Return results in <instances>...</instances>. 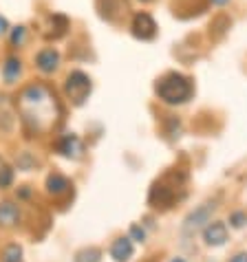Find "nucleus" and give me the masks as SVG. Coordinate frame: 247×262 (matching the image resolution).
<instances>
[{"mask_svg": "<svg viewBox=\"0 0 247 262\" xmlns=\"http://www.w3.org/2000/svg\"><path fill=\"white\" fill-rule=\"evenodd\" d=\"M18 111L23 123L35 135L49 133L62 117L60 101L47 84H29L18 97Z\"/></svg>", "mask_w": 247, "mask_h": 262, "instance_id": "1", "label": "nucleus"}, {"mask_svg": "<svg viewBox=\"0 0 247 262\" xmlns=\"http://www.w3.org/2000/svg\"><path fill=\"white\" fill-rule=\"evenodd\" d=\"M157 95L166 104H186L192 97V82L181 73H168L155 86Z\"/></svg>", "mask_w": 247, "mask_h": 262, "instance_id": "2", "label": "nucleus"}, {"mask_svg": "<svg viewBox=\"0 0 247 262\" xmlns=\"http://www.w3.org/2000/svg\"><path fill=\"white\" fill-rule=\"evenodd\" d=\"M93 91V82L91 77L86 75L82 71H73L69 73L67 82H64V93H67V97L71 99V104L73 106H82L86 99H89Z\"/></svg>", "mask_w": 247, "mask_h": 262, "instance_id": "3", "label": "nucleus"}, {"mask_svg": "<svg viewBox=\"0 0 247 262\" xmlns=\"http://www.w3.org/2000/svg\"><path fill=\"white\" fill-rule=\"evenodd\" d=\"M216 209V203L214 201H208V203H203V205L199 209H194V212L186 218V223H183V231L188 236H192V234H197L199 229H203L205 225L210 223V216H212V212Z\"/></svg>", "mask_w": 247, "mask_h": 262, "instance_id": "4", "label": "nucleus"}, {"mask_svg": "<svg viewBox=\"0 0 247 262\" xmlns=\"http://www.w3.org/2000/svg\"><path fill=\"white\" fill-rule=\"evenodd\" d=\"M130 31L137 40H152L157 35V23L155 18L146 11H139L133 16V23H130Z\"/></svg>", "mask_w": 247, "mask_h": 262, "instance_id": "5", "label": "nucleus"}, {"mask_svg": "<svg viewBox=\"0 0 247 262\" xmlns=\"http://www.w3.org/2000/svg\"><path fill=\"white\" fill-rule=\"evenodd\" d=\"M57 152L67 159H79L84 155V141L77 135H64L57 141Z\"/></svg>", "mask_w": 247, "mask_h": 262, "instance_id": "6", "label": "nucleus"}, {"mask_svg": "<svg viewBox=\"0 0 247 262\" xmlns=\"http://www.w3.org/2000/svg\"><path fill=\"white\" fill-rule=\"evenodd\" d=\"M203 240L210 247H221L228 243V227L225 223H208L203 227Z\"/></svg>", "mask_w": 247, "mask_h": 262, "instance_id": "7", "label": "nucleus"}, {"mask_svg": "<svg viewBox=\"0 0 247 262\" xmlns=\"http://www.w3.org/2000/svg\"><path fill=\"white\" fill-rule=\"evenodd\" d=\"M35 67L42 73H53L60 67V53L55 49H42L38 55H35Z\"/></svg>", "mask_w": 247, "mask_h": 262, "instance_id": "8", "label": "nucleus"}, {"mask_svg": "<svg viewBox=\"0 0 247 262\" xmlns=\"http://www.w3.org/2000/svg\"><path fill=\"white\" fill-rule=\"evenodd\" d=\"M133 238H126V236H121L117 238L113 243L111 247V256L115 262H128L130 258H133Z\"/></svg>", "mask_w": 247, "mask_h": 262, "instance_id": "9", "label": "nucleus"}, {"mask_svg": "<svg viewBox=\"0 0 247 262\" xmlns=\"http://www.w3.org/2000/svg\"><path fill=\"white\" fill-rule=\"evenodd\" d=\"M123 9H126V0H99L101 18L111 20V23H115L117 16H121V13H126Z\"/></svg>", "mask_w": 247, "mask_h": 262, "instance_id": "10", "label": "nucleus"}, {"mask_svg": "<svg viewBox=\"0 0 247 262\" xmlns=\"http://www.w3.org/2000/svg\"><path fill=\"white\" fill-rule=\"evenodd\" d=\"M67 29H69V18L62 16V13H53V16L49 18V31L45 35L49 40L51 38L57 40V38H62V35L67 33Z\"/></svg>", "mask_w": 247, "mask_h": 262, "instance_id": "11", "label": "nucleus"}, {"mask_svg": "<svg viewBox=\"0 0 247 262\" xmlns=\"http://www.w3.org/2000/svg\"><path fill=\"white\" fill-rule=\"evenodd\" d=\"M13 108L9 104V97L0 95V130H5V133H9L13 128V123H16V117H13Z\"/></svg>", "mask_w": 247, "mask_h": 262, "instance_id": "12", "label": "nucleus"}, {"mask_svg": "<svg viewBox=\"0 0 247 262\" xmlns=\"http://www.w3.org/2000/svg\"><path fill=\"white\" fill-rule=\"evenodd\" d=\"M20 221V209L13 203H0V227H13Z\"/></svg>", "mask_w": 247, "mask_h": 262, "instance_id": "13", "label": "nucleus"}, {"mask_svg": "<svg viewBox=\"0 0 247 262\" xmlns=\"http://www.w3.org/2000/svg\"><path fill=\"white\" fill-rule=\"evenodd\" d=\"M69 179L62 177V174H51V177L47 179V192L53 194V196H60L69 190Z\"/></svg>", "mask_w": 247, "mask_h": 262, "instance_id": "14", "label": "nucleus"}, {"mask_svg": "<svg viewBox=\"0 0 247 262\" xmlns=\"http://www.w3.org/2000/svg\"><path fill=\"white\" fill-rule=\"evenodd\" d=\"M20 71H23V64H20L18 57H7L5 67H3V75L7 79V84H13L20 77Z\"/></svg>", "mask_w": 247, "mask_h": 262, "instance_id": "15", "label": "nucleus"}, {"mask_svg": "<svg viewBox=\"0 0 247 262\" xmlns=\"http://www.w3.org/2000/svg\"><path fill=\"white\" fill-rule=\"evenodd\" d=\"M3 262H23V247L20 245H9L3 251Z\"/></svg>", "mask_w": 247, "mask_h": 262, "instance_id": "16", "label": "nucleus"}, {"mask_svg": "<svg viewBox=\"0 0 247 262\" xmlns=\"http://www.w3.org/2000/svg\"><path fill=\"white\" fill-rule=\"evenodd\" d=\"M99 258H101V251L95 249V247H89V249L77 251L75 262H99Z\"/></svg>", "mask_w": 247, "mask_h": 262, "instance_id": "17", "label": "nucleus"}, {"mask_svg": "<svg viewBox=\"0 0 247 262\" xmlns=\"http://www.w3.org/2000/svg\"><path fill=\"white\" fill-rule=\"evenodd\" d=\"M11 181H13V170L11 167H7L5 163H0V190L9 187Z\"/></svg>", "mask_w": 247, "mask_h": 262, "instance_id": "18", "label": "nucleus"}, {"mask_svg": "<svg viewBox=\"0 0 247 262\" xmlns=\"http://www.w3.org/2000/svg\"><path fill=\"white\" fill-rule=\"evenodd\" d=\"M27 40V29L25 27H16L11 31V47H23Z\"/></svg>", "mask_w": 247, "mask_h": 262, "instance_id": "19", "label": "nucleus"}, {"mask_svg": "<svg viewBox=\"0 0 247 262\" xmlns=\"http://www.w3.org/2000/svg\"><path fill=\"white\" fill-rule=\"evenodd\" d=\"M230 223H232V227L241 229V227H245V223H247V214L245 212H234L230 216Z\"/></svg>", "mask_w": 247, "mask_h": 262, "instance_id": "20", "label": "nucleus"}, {"mask_svg": "<svg viewBox=\"0 0 247 262\" xmlns=\"http://www.w3.org/2000/svg\"><path fill=\"white\" fill-rule=\"evenodd\" d=\"M130 238L137 240V243H143V240H146V231H143V227H139V225H133V227H130Z\"/></svg>", "mask_w": 247, "mask_h": 262, "instance_id": "21", "label": "nucleus"}, {"mask_svg": "<svg viewBox=\"0 0 247 262\" xmlns=\"http://www.w3.org/2000/svg\"><path fill=\"white\" fill-rule=\"evenodd\" d=\"M7 29H9V25H7V20L0 16V35H5V33H7Z\"/></svg>", "mask_w": 247, "mask_h": 262, "instance_id": "22", "label": "nucleus"}, {"mask_svg": "<svg viewBox=\"0 0 247 262\" xmlns=\"http://www.w3.org/2000/svg\"><path fill=\"white\" fill-rule=\"evenodd\" d=\"M230 262H247V253H236V256L232 258Z\"/></svg>", "mask_w": 247, "mask_h": 262, "instance_id": "23", "label": "nucleus"}, {"mask_svg": "<svg viewBox=\"0 0 247 262\" xmlns=\"http://www.w3.org/2000/svg\"><path fill=\"white\" fill-rule=\"evenodd\" d=\"M210 3H212V5H216V7H223V5H228L230 0H210Z\"/></svg>", "mask_w": 247, "mask_h": 262, "instance_id": "24", "label": "nucleus"}, {"mask_svg": "<svg viewBox=\"0 0 247 262\" xmlns=\"http://www.w3.org/2000/svg\"><path fill=\"white\" fill-rule=\"evenodd\" d=\"M170 262H186V260H183V258H172Z\"/></svg>", "mask_w": 247, "mask_h": 262, "instance_id": "25", "label": "nucleus"}, {"mask_svg": "<svg viewBox=\"0 0 247 262\" xmlns=\"http://www.w3.org/2000/svg\"><path fill=\"white\" fill-rule=\"evenodd\" d=\"M141 3H150V0H141Z\"/></svg>", "mask_w": 247, "mask_h": 262, "instance_id": "26", "label": "nucleus"}]
</instances>
